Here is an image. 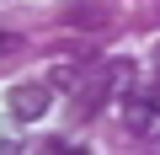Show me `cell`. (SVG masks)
I'll return each mask as SVG.
<instances>
[{"label": "cell", "instance_id": "277c9868", "mask_svg": "<svg viewBox=\"0 0 160 155\" xmlns=\"http://www.w3.org/2000/svg\"><path fill=\"white\" fill-rule=\"evenodd\" d=\"M48 86H53V91H75V86H80V64H53Z\"/></svg>", "mask_w": 160, "mask_h": 155}, {"label": "cell", "instance_id": "3957f363", "mask_svg": "<svg viewBox=\"0 0 160 155\" xmlns=\"http://www.w3.org/2000/svg\"><path fill=\"white\" fill-rule=\"evenodd\" d=\"M64 22H69V27H102V22H107V6H69Z\"/></svg>", "mask_w": 160, "mask_h": 155}, {"label": "cell", "instance_id": "7a4b0ae2", "mask_svg": "<svg viewBox=\"0 0 160 155\" xmlns=\"http://www.w3.org/2000/svg\"><path fill=\"white\" fill-rule=\"evenodd\" d=\"M149 118H155V107H149V86H133V91H128V128L144 134Z\"/></svg>", "mask_w": 160, "mask_h": 155}, {"label": "cell", "instance_id": "6da1fadb", "mask_svg": "<svg viewBox=\"0 0 160 155\" xmlns=\"http://www.w3.org/2000/svg\"><path fill=\"white\" fill-rule=\"evenodd\" d=\"M48 107H53V86H48V80H22V86L6 91V112H11L16 123H38Z\"/></svg>", "mask_w": 160, "mask_h": 155}, {"label": "cell", "instance_id": "5b68a950", "mask_svg": "<svg viewBox=\"0 0 160 155\" xmlns=\"http://www.w3.org/2000/svg\"><path fill=\"white\" fill-rule=\"evenodd\" d=\"M22 38H11V32H0V54H6V48H16Z\"/></svg>", "mask_w": 160, "mask_h": 155}]
</instances>
